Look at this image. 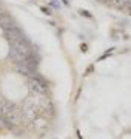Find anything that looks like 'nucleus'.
I'll return each instance as SVG.
<instances>
[{"label": "nucleus", "instance_id": "nucleus-1", "mask_svg": "<svg viewBox=\"0 0 131 139\" xmlns=\"http://www.w3.org/2000/svg\"><path fill=\"white\" fill-rule=\"evenodd\" d=\"M82 15H85V17H88V19H93V15H91V12H88V11H85V9H80L79 11Z\"/></svg>", "mask_w": 131, "mask_h": 139}, {"label": "nucleus", "instance_id": "nucleus-2", "mask_svg": "<svg viewBox=\"0 0 131 139\" xmlns=\"http://www.w3.org/2000/svg\"><path fill=\"white\" fill-rule=\"evenodd\" d=\"M42 12H45L46 15H51V9H49V6H42Z\"/></svg>", "mask_w": 131, "mask_h": 139}, {"label": "nucleus", "instance_id": "nucleus-3", "mask_svg": "<svg viewBox=\"0 0 131 139\" xmlns=\"http://www.w3.org/2000/svg\"><path fill=\"white\" fill-rule=\"evenodd\" d=\"M111 53H113V48H111V50H110V51H108V53H105V54H103V56H102V57H99V60H102V59H107V57H108V56H110V54H111Z\"/></svg>", "mask_w": 131, "mask_h": 139}, {"label": "nucleus", "instance_id": "nucleus-4", "mask_svg": "<svg viewBox=\"0 0 131 139\" xmlns=\"http://www.w3.org/2000/svg\"><path fill=\"white\" fill-rule=\"evenodd\" d=\"M80 50H82L83 53H86V51H88V46H86V43H82V45H80Z\"/></svg>", "mask_w": 131, "mask_h": 139}, {"label": "nucleus", "instance_id": "nucleus-5", "mask_svg": "<svg viewBox=\"0 0 131 139\" xmlns=\"http://www.w3.org/2000/svg\"><path fill=\"white\" fill-rule=\"evenodd\" d=\"M51 5H53L54 8H59V6H60V5H59V3H57L56 0H51Z\"/></svg>", "mask_w": 131, "mask_h": 139}]
</instances>
